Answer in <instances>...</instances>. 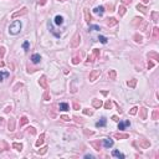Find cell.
<instances>
[{
	"label": "cell",
	"instance_id": "6da1fadb",
	"mask_svg": "<svg viewBox=\"0 0 159 159\" xmlns=\"http://www.w3.org/2000/svg\"><path fill=\"white\" fill-rule=\"evenodd\" d=\"M21 28H23V24H21V21L15 20L14 23L9 26V32H10L11 35H17V34L20 32Z\"/></svg>",
	"mask_w": 159,
	"mask_h": 159
},
{
	"label": "cell",
	"instance_id": "7a4b0ae2",
	"mask_svg": "<svg viewBox=\"0 0 159 159\" xmlns=\"http://www.w3.org/2000/svg\"><path fill=\"white\" fill-rule=\"evenodd\" d=\"M101 76V70H92L90 72V76H88V80L90 82H95L96 80H98Z\"/></svg>",
	"mask_w": 159,
	"mask_h": 159
},
{
	"label": "cell",
	"instance_id": "3957f363",
	"mask_svg": "<svg viewBox=\"0 0 159 159\" xmlns=\"http://www.w3.org/2000/svg\"><path fill=\"white\" fill-rule=\"evenodd\" d=\"M80 44H81V36H80V34H75V36L72 37L71 42H70V46L75 48V47L80 46Z\"/></svg>",
	"mask_w": 159,
	"mask_h": 159
},
{
	"label": "cell",
	"instance_id": "277c9868",
	"mask_svg": "<svg viewBox=\"0 0 159 159\" xmlns=\"http://www.w3.org/2000/svg\"><path fill=\"white\" fill-rule=\"evenodd\" d=\"M26 14H28V9H26V8H23L21 10L14 12V14L11 15V19H16L17 16H23V15H26Z\"/></svg>",
	"mask_w": 159,
	"mask_h": 159
},
{
	"label": "cell",
	"instance_id": "5b68a950",
	"mask_svg": "<svg viewBox=\"0 0 159 159\" xmlns=\"http://www.w3.org/2000/svg\"><path fill=\"white\" fill-rule=\"evenodd\" d=\"M138 144H139V147L142 148V149H147V148H149V145H151V143H149V140L144 139V138L139 139V140H138Z\"/></svg>",
	"mask_w": 159,
	"mask_h": 159
},
{
	"label": "cell",
	"instance_id": "8992f818",
	"mask_svg": "<svg viewBox=\"0 0 159 159\" xmlns=\"http://www.w3.org/2000/svg\"><path fill=\"white\" fill-rule=\"evenodd\" d=\"M39 85L41 86L42 88L47 90V80H46V76H41L39 78Z\"/></svg>",
	"mask_w": 159,
	"mask_h": 159
},
{
	"label": "cell",
	"instance_id": "52a82bcc",
	"mask_svg": "<svg viewBox=\"0 0 159 159\" xmlns=\"http://www.w3.org/2000/svg\"><path fill=\"white\" fill-rule=\"evenodd\" d=\"M8 128H9V132H14L15 131V119L14 118H10L8 122Z\"/></svg>",
	"mask_w": 159,
	"mask_h": 159
},
{
	"label": "cell",
	"instance_id": "ba28073f",
	"mask_svg": "<svg viewBox=\"0 0 159 159\" xmlns=\"http://www.w3.org/2000/svg\"><path fill=\"white\" fill-rule=\"evenodd\" d=\"M103 145H104L107 149L112 148V147H113V140H112L111 138H106V139H103Z\"/></svg>",
	"mask_w": 159,
	"mask_h": 159
},
{
	"label": "cell",
	"instance_id": "9c48e42d",
	"mask_svg": "<svg viewBox=\"0 0 159 159\" xmlns=\"http://www.w3.org/2000/svg\"><path fill=\"white\" fill-rule=\"evenodd\" d=\"M106 23H107V25L109 26V28H111V26H114V25L118 24V20L116 19V17H108Z\"/></svg>",
	"mask_w": 159,
	"mask_h": 159
},
{
	"label": "cell",
	"instance_id": "30bf717a",
	"mask_svg": "<svg viewBox=\"0 0 159 159\" xmlns=\"http://www.w3.org/2000/svg\"><path fill=\"white\" fill-rule=\"evenodd\" d=\"M92 106H93L95 108H101L103 106V102L101 99H97V98H93V101H92Z\"/></svg>",
	"mask_w": 159,
	"mask_h": 159
},
{
	"label": "cell",
	"instance_id": "8fae6325",
	"mask_svg": "<svg viewBox=\"0 0 159 159\" xmlns=\"http://www.w3.org/2000/svg\"><path fill=\"white\" fill-rule=\"evenodd\" d=\"M93 12H95V14H97V15H99V16H102L104 14V8L103 6H97V8H95Z\"/></svg>",
	"mask_w": 159,
	"mask_h": 159
},
{
	"label": "cell",
	"instance_id": "7c38bea8",
	"mask_svg": "<svg viewBox=\"0 0 159 159\" xmlns=\"http://www.w3.org/2000/svg\"><path fill=\"white\" fill-rule=\"evenodd\" d=\"M128 137H129L128 133H114V138L117 139H127Z\"/></svg>",
	"mask_w": 159,
	"mask_h": 159
},
{
	"label": "cell",
	"instance_id": "4fadbf2b",
	"mask_svg": "<svg viewBox=\"0 0 159 159\" xmlns=\"http://www.w3.org/2000/svg\"><path fill=\"white\" fill-rule=\"evenodd\" d=\"M139 113H140V118H142L143 119V121H144V119H147V116H148V111H147V108H140L139 109Z\"/></svg>",
	"mask_w": 159,
	"mask_h": 159
},
{
	"label": "cell",
	"instance_id": "5bb4252c",
	"mask_svg": "<svg viewBox=\"0 0 159 159\" xmlns=\"http://www.w3.org/2000/svg\"><path fill=\"white\" fill-rule=\"evenodd\" d=\"M85 20H86V23H88V24L92 21V16L90 14V11H88V9H85Z\"/></svg>",
	"mask_w": 159,
	"mask_h": 159
},
{
	"label": "cell",
	"instance_id": "9a60e30c",
	"mask_svg": "<svg viewBox=\"0 0 159 159\" xmlns=\"http://www.w3.org/2000/svg\"><path fill=\"white\" fill-rule=\"evenodd\" d=\"M40 60H41V56H40L39 54H34V55L31 56V61H32L34 64H39Z\"/></svg>",
	"mask_w": 159,
	"mask_h": 159
},
{
	"label": "cell",
	"instance_id": "2e32d148",
	"mask_svg": "<svg viewBox=\"0 0 159 159\" xmlns=\"http://www.w3.org/2000/svg\"><path fill=\"white\" fill-rule=\"evenodd\" d=\"M91 145L96 149L97 152L101 151V143H99V140H96V142H91Z\"/></svg>",
	"mask_w": 159,
	"mask_h": 159
},
{
	"label": "cell",
	"instance_id": "e0dca14e",
	"mask_svg": "<svg viewBox=\"0 0 159 159\" xmlns=\"http://www.w3.org/2000/svg\"><path fill=\"white\" fill-rule=\"evenodd\" d=\"M148 59H149V60L154 59L155 61H158V60H159V55L157 54V52H149V54H148Z\"/></svg>",
	"mask_w": 159,
	"mask_h": 159
},
{
	"label": "cell",
	"instance_id": "ac0fdd59",
	"mask_svg": "<svg viewBox=\"0 0 159 159\" xmlns=\"http://www.w3.org/2000/svg\"><path fill=\"white\" fill-rule=\"evenodd\" d=\"M106 123H107V119H106L104 117H102V118H101V121H98L96 123V127H104Z\"/></svg>",
	"mask_w": 159,
	"mask_h": 159
},
{
	"label": "cell",
	"instance_id": "d6986e66",
	"mask_svg": "<svg viewBox=\"0 0 159 159\" xmlns=\"http://www.w3.org/2000/svg\"><path fill=\"white\" fill-rule=\"evenodd\" d=\"M9 149V144L8 143H5L4 140H1L0 142V152H3V151H8Z\"/></svg>",
	"mask_w": 159,
	"mask_h": 159
},
{
	"label": "cell",
	"instance_id": "ffe728a7",
	"mask_svg": "<svg viewBox=\"0 0 159 159\" xmlns=\"http://www.w3.org/2000/svg\"><path fill=\"white\" fill-rule=\"evenodd\" d=\"M62 23H64V17L60 16V15H56L55 16V24L56 25H62Z\"/></svg>",
	"mask_w": 159,
	"mask_h": 159
},
{
	"label": "cell",
	"instance_id": "44dd1931",
	"mask_svg": "<svg viewBox=\"0 0 159 159\" xmlns=\"http://www.w3.org/2000/svg\"><path fill=\"white\" fill-rule=\"evenodd\" d=\"M59 108H60V111H68L70 109V106L67 104V103H60L59 104Z\"/></svg>",
	"mask_w": 159,
	"mask_h": 159
},
{
	"label": "cell",
	"instance_id": "7402d4cb",
	"mask_svg": "<svg viewBox=\"0 0 159 159\" xmlns=\"http://www.w3.org/2000/svg\"><path fill=\"white\" fill-rule=\"evenodd\" d=\"M108 76H109V80H116L117 78V72L114 71V70H109Z\"/></svg>",
	"mask_w": 159,
	"mask_h": 159
},
{
	"label": "cell",
	"instance_id": "603a6c76",
	"mask_svg": "<svg viewBox=\"0 0 159 159\" xmlns=\"http://www.w3.org/2000/svg\"><path fill=\"white\" fill-rule=\"evenodd\" d=\"M44 138H45V134H41V135H40V138L36 140V143H35V145H36V147H40V145H41L42 143H44Z\"/></svg>",
	"mask_w": 159,
	"mask_h": 159
},
{
	"label": "cell",
	"instance_id": "cb8c5ba5",
	"mask_svg": "<svg viewBox=\"0 0 159 159\" xmlns=\"http://www.w3.org/2000/svg\"><path fill=\"white\" fill-rule=\"evenodd\" d=\"M137 10H139L140 12H143V14H147V8L144 5H142V4H138V5H137Z\"/></svg>",
	"mask_w": 159,
	"mask_h": 159
},
{
	"label": "cell",
	"instance_id": "d4e9b609",
	"mask_svg": "<svg viewBox=\"0 0 159 159\" xmlns=\"http://www.w3.org/2000/svg\"><path fill=\"white\" fill-rule=\"evenodd\" d=\"M133 39H134V41H135V42H138V44H142V41H143L142 35H139V34H135L134 36H133Z\"/></svg>",
	"mask_w": 159,
	"mask_h": 159
},
{
	"label": "cell",
	"instance_id": "484cf974",
	"mask_svg": "<svg viewBox=\"0 0 159 159\" xmlns=\"http://www.w3.org/2000/svg\"><path fill=\"white\" fill-rule=\"evenodd\" d=\"M127 85H128V87L134 88V87H135V85H137V80H135V78H132L131 81H128V82H127Z\"/></svg>",
	"mask_w": 159,
	"mask_h": 159
},
{
	"label": "cell",
	"instance_id": "4316f807",
	"mask_svg": "<svg viewBox=\"0 0 159 159\" xmlns=\"http://www.w3.org/2000/svg\"><path fill=\"white\" fill-rule=\"evenodd\" d=\"M112 155L113 157H117V158H121V159L124 158V154H122L121 152H118V151H113L112 152Z\"/></svg>",
	"mask_w": 159,
	"mask_h": 159
},
{
	"label": "cell",
	"instance_id": "83f0119b",
	"mask_svg": "<svg viewBox=\"0 0 159 159\" xmlns=\"http://www.w3.org/2000/svg\"><path fill=\"white\" fill-rule=\"evenodd\" d=\"M159 29L158 28H154L153 29V35H152V39H154V40H157L158 39V36H159Z\"/></svg>",
	"mask_w": 159,
	"mask_h": 159
},
{
	"label": "cell",
	"instance_id": "f1b7e54d",
	"mask_svg": "<svg viewBox=\"0 0 159 159\" xmlns=\"http://www.w3.org/2000/svg\"><path fill=\"white\" fill-rule=\"evenodd\" d=\"M12 148H15L16 151H23V144L21 143H12Z\"/></svg>",
	"mask_w": 159,
	"mask_h": 159
},
{
	"label": "cell",
	"instance_id": "f546056e",
	"mask_svg": "<svg viewBox=\"0 0 159 159\" xmlns=\"http://www.w3.org/2000/svg\"><path fill=\"white\" fill-rule=\"evenodd\" d=\"M158 16H159V12L158 11H153L152 12V20L154 21V23H157V21H158Z\"/></svg>",
	"mask_w": 159,
	"mask_h": 159
},
{
	"label": "cell",
	"instance_id": "4dcf8cb0",
	"mask_svg": "<svg viewBox=\"0 0 159 159\" xmlns=\"http://www.w3.org/2000/svg\"><path fill=\"white\" fill-rule=\"evenodd\" d=\"M118 12H119V15H121V16H123V15L126 14V6L124 5H121V6H119V9H118Z\"/></svg>",
	"mask_w": 159,
	"mask_h": 159
},
{
	"label": "cell",
	"instance_id": "1f68e13d",
	"mask_svg": "<svg viewBox=\"0 0 159 159\" xmlns=\"http://www.w3.org/2000/svg\"><path fill=\"white\" fill-rule=\"evenodd\" d=\"M96 60V56L92 54V55H88L87 57V61H86V64H90V62H93V61Z\"/></svg>",
	"mask_w": 159,
	"mask_h": 159
},
{
	"label": "cell",
	"instance_id": "d6a6232c",
	"mask_svg": "<svg viewBox=\"0 0 159 159\" xmlns=\"http://www.w3.org/2000/svg\"><path fill=\"white\" fill-rule=\"evenodd\" d=\"M138 23H139V25L143 23L142 17H134V19H133V25H138Z\"/></svg>",
	"mask_w": 159,
	"mask_h": 159
},
{
	"label": "cell",
	"instance_id": "836d02e7",
	"mask_svg": "<svg viewBox=\"0 0 159 159\" xmlns=\"http://www.w3.org/2000/svg\"><path fill=\"white\" fill-rule=\"evenodd\" d=\"M29 123V119H28V117H21V121H20V126H25V124H28Z\"/></svg>",
	"mask_w": 159,
	"mask_h": 159
},
{
	"label": "cell",
	"instance_id": "e575fe53",
	"mask_svg": "<svg viewBox=\"0 0 159 159\" xmlns=\"http://www.w3.org/2000/svg\"><path fill=\"white\" fill-rule=\"evenodd\" d=\"M80 61H81V56H75L73 59H72V64L73 65H78Z\"/></svg>",
	"mask_w": 159,
	"mask_h": 159
},
{
	"label": "cell",
	"instance_id": "d590c367",
	"mask_svg": "<svg viewBox=\"0 0 159 159\" xmlns=\"http://www.w3.org/2000/svg\"><path fill=\"white\" fill-rule=\"evenodd\" d=\"M42 98L45 99V101H50V99H51V97H50V93H48V91H47V90L45 91V93H44Z\"/></svg>",
	"mask_w": 159,
	"mask_h": 159
},
{
	"label": "cell",
	"instance_id": "8d00e7d4",
	"mask_svg": "<svg viewBox=\"0 0 159 159\" xmlns=\"http://www.w3.org/2000/svg\"><path fill=\"white\" fill-rule=\"evenodd\" d=\"M104 108H106V109H111V108H112V102H111L109 99H107V102L104 103Z\"/></svg>",
	"mask_w": 159,
	"mask_h": 159
},
{
	"label": "cell",
	"instance_id": "74e56055",
	"mask_svg": "<svg viewBox=\"0 0 159 159\" xmlns=\"http://www.w3.org/2000/svg\"><path fill=\"white\" fill-rule=\"evenodd\" d=\"M90 31H98V30H101L99 29V26H97V25H92V26H90Z\"/></svg>",
	"mask_w": 159,
	"mask_h": 159
},
{
	"label": "cell",
	"instance_id": "f35d334b",
	"mask_svg": "<svg viewBox=\"0 0 159 159\" xmlns=\"http://www.w3.org/2000/svg\"><path fill=\"white\" fill-rule=\"evenodd\" d=\"M137 112H138V107H133V108L129 111V114H131V116H135Z\"/></svg>",
	"mask_w": 159,
	"mask_h": 159
},
{
	"label": "cell",
	"instance_id": "ab89813d",
	"mask_svg": "<svg viewBox=\"0 0 159 159\" xmlns=\"http://www.w3.org/2000/svg\"><path fill=\"white\" fill-rule=\"evenodd\" d=\"M126 127H127V126H126V122H124V123H123V122H119V123H118V129H119V131H123Z\"/></svg>",
	"mask_w": 159,
	"mask_h": 159
},
{
	"label": "cell",
	"instance_id": "60d3db41",
	"mask_svg": "<svg viewBox=\"0 0 159 159\" xmlns=\"http://www.w3.org/2000/svg\"><path fill=\"white\" fill-rule=\"evenodd\" d=\"M4 77H9V72H1L0 71V82L3 81Z\"/></svg>",
	"mask_w": 159,
	"mask_h": 159
},
{
	"label": "cell",
	"instance_id": "b9f144b4",
	"mask_svg": "<svg viewBox=\"0 0 159 159\" xmlns=\"http://www.w3.org/2000/svg\"><path fill=\"white\" fill-rule=\"evenodd\" d=\"M83 113H85L86 116H92V114H93V112H92L91 109H88V108H85V109H83Z\"/></svg>",
	"mask_w": 159,
	"mask_h": 159
},
{
	"label": "cell",
	"instance_id": "7bdbcfd3",
	"mask_svg": "<svg viewBox=\"0 0 159 159\" xmlns=\"http://www.w3.org/2000/svg\"><path fill=\"white\" fill-rule=\"evenodd\" d=\"M152 118L154 119V121H157V119H158V109H154V111H153V116H152Z\"/></svg>",
	"mask_w": 159,
	"mask_h": 159
},
{
	"label": "cell",
	"instance_id": "ee69618b",
	"mask_svg": "<svg viewBox=\"0 0 159 159\" xmlns=\"http://www.w3.org/2000/svg\"><path fill=\"white\" fill-rule=\"evenodd\" d=\"M92 54L96 56V59H98V57H99V50H98V48H93V52H92Z\"/></svg>",
	"mask_w": 159,
	"mask_h": 159
},
{
	"label": "cell",
	"instance_id": "f6af8a7d",
	"mask_svg": "<svg viewBox=\"0 0 159 159\" xmlns=\"http://www.w3.org/2000/svg\"><path fill=\"white\" fill-rule=\"evenodd\" d=\"M5 55V47H0V59H3Z\"/></svg>",
	"mask_w": 159,
	"mask_h": 159
},
{
	"label": "cell",
	"instance_id": "bcb514c9",
	"mask_svg": "<svg viewBox=\"0 0 159 159\" xmlns=\"http://www.w3.org/2000/svg\"><path fill=\"white\" fill-rule=\"evenodd\" d=\"M28 132H29V133H31V134H36V131H35L34 127H29L28 128Z\"/></svg>",
	"mask_w": 159,
	"mask_h": 159
},
{
	"label": "cell",
	"instance_id": "7dc6e473",
	"mask_svg": "<svg viewBox=\"0 0 159 159\" xmlns=\"http://www.w3.org/2000/svg\"><path fill=\"white\" fill-rule=\"evenodd\" d=\"M98 40H99V41L102 42V44H107V39H106L104 36H99V37H98Z\"/></svg>",
	"mask_w": 159,
	"mask_h": 159
},
{
	"label": "cell",
	"instance_id": "c3c4849f",
	"mask_svg": "<svg viewBox=\"0 0 159 159\" xmlns=\"http://www.w3.org/2000/svg\"><path fill=\"white\" fill-rule=\"evenodd\" d=\"M61 119H62V121H65V122H68V121H70V117H68V116H65V114H64V116H61Z\"/></svg>",
	"mask_w": 159,
	"mask_h": 159
},
{
	"label": "cell",
	"instance_id": "681fc988",
	"mask_svg": "<svg viewBox=\"0 0 159 159\" xmlns=\"http://www.w3.org/2000/svg\"><path fill=\"white\" fill-rule=\"evenodd\" d=\"M46 151H47V147H44V148H41V151H39V153L40 154H45Z\"/></svg>",
	"mask_w": 159,
	"mask_h": 159
},
{
	"label": "cell",
	"instance_id": "f907efd6",
	"mask_svg": "<svg viewBox=\"0 0 159 159\" xmlns=\"http://www.w3.org/2000/svg\"><path fill=\"white\" fill-rule=\"evenodd\" d=\"M153 67H154V64L152 62V61H151V60H149V61H148V68H149V70H151V68H153Z\"/></svg>",
	"mask_w": 159,
	"mask_h": 159
},
{
	"label": "cell",
	"instance_id": "816d5d0a",
	"mask_svg": "<svg viewBox=\"0 0 159 159\" xmlns=\"http://www.w3.org/2000/svg\"><path fill=\"white\" fill-rule=\"evenodd\" d=\"M73 109H76V111H78V109H80V104H78L77 102L73 103Z\"/></svg>",
	"mask_w": 159,
	"mask_h": 159
},
{
	"label": "cell",
	"instance_id": "f5cc1de1",
	"mask_svg": "<svg viewBox=\"0 0 159 159\" xmlns=\"http://www.w3.org/2000/svg\"><path fill=\"white\" fill-rule=\"evenodd\" d=\"M23 47H24V50H28V48H29V42H28V41L24 42V44H23Z\"/></svg>",
	"mask_w": 159,
	"mask_h": 159
},
{
	"label": "cell",
	"instance_id": "db71d44e",
	"mask_svg": "<svg viewBox=\"0 0 159 159\" xmlns=\"http://www.w3.org/2000/svg\"><path fill=\"white\" fill-rule=\"evenodd\" d=\"M75 119H76V122L80 123V124H82V123H83V121H82L81 118H78V117H75Z\"/></svg>",
	"mask_w": 159,
	"mask_h": 159
},
{
	"label": "cell",
	"instance_id": "11a10c76",
	"mask_svg": "<svg viewBox=\"0 0 159 159\" xmlns=\"http://www.w3.org/2000/svg\"><path fill=\"white\" fill-rule=\"evenodd\" d=\"M85 134H87V135H92V134H93V132H88V131H85Z\"/></svg>",
	"mask_w": 159,
	"mask_h": 159
},
{
	"label": "cell",
	"instance_id": "9f6ffc18",
	"mask_svg": "<svg viewBox=\"0 0 159 159\" xmlns=\"http://www.w3.org/2000/svg\"><path fill=\"white\" fill-rule=\"evenodd\" d=\"M85 158H90V159H92V158H93V155H92V154H86Z\"/></svg>",
	"mask_w": 159,
	"mask_h": 159
},
{
	"label": "cell",
	"instance_id": "6f0895ef",
	"mask_svg": "<svg viewBox=\"0 0 159 159\" xmlns=\"http://www.w3.org/2000/svg\"><path fill=\"white\" fill-rule=\"evenodd\" d=\"M10 111H11V107H6V108H5V113H9Z\"/></svg>",
	"mask_w": 159,
	"mask_h": 159
},
{
	"label": "cell",
	"instance_id": "680465c9",
	"mask_svg": "<svg viewBox=\"0 0 159 159\" xmlns=\"http://www.w3.org/2000/svg\"><path fill=\"white\" fill-rule=\"evenodd\" d=\"M4 126V118H0V127Z\"/></svg>",
	"mask_w": 159,
	"mask_h": 159
},
{
	"label": "cell",
	"instance_id": "91938a15",
	"mask_svg": "<svg viewBox=\"0 0 159 159\" xmlns=\"http://www.w3.org/2000/svg\"><path fill=\"white\" fill-rule=\"evenodd\" d=\"M132 0H123V4H131Z\"/></svg>",
	"mask_w": 159,
	"mask_h": 159
},
{
	"label": "cell",
	"instance_id": "94428289",
	"mask_svg": "<svg viewBox=\"0 0 159 159\" xmlns=\"http://www.w3.org/2000/svg\"><path fill=\"white\" fill-rule=\"evenodd\" d=\"M46 4V0H40V5H45Z\"/></svg>",
	"mask_w": 159,
	"mask_h": 159
},
{
	"label": "cell",
	"instance_id": "6125c7cd",
	"mask_svg": "<svg viewBox=\"0 0 159 159\" xmlns=\"http://www.w3.org/2000/svg\"><path fill=\"white\" fill-rule=\"evenodd\" d=\"M112 119H113V121H116V122H118V121H119L117 116H113V117H112Z\"/></svg>",
	"mask_w": 159,
	"mask_h": 159
},
{
	"label": "cell",
	"instance_id": "be15d7a7",
	"mask_svg": "<svg viewBox=\"0 0 159 159\" xmlns=\"http://www.w3.org/2000/svg\"><path fill=\"white\" fill-rule=\"evenodd\" d=\"M143 3H149V0H142Z\"/></svg>",
	"mask_w": 159,
	"mask_h": 159
},
{
	"label": "cell",
	"instance_id": "e7e4bbea",
	"mask_svg": "<svg viewBox=\"0 0 159 159\" xmlns=\"http://www.w3.org/2000/svg\"><path fill=\"white\" fill-rule=\"evenodd\" d=\"M57 1H66V0H57Z\"/></svg>",
	"mask_w": 159,
	"mask_h": 159
}]
</instances>
